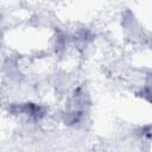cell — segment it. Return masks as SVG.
Wrapping results in <instances>:
<instances>
[{"instance_id": "1", "label": "cell", "mask_w": 152, "mask_h": 152, "mask_svg": "<svg viewBox=\"0 0 152 152\" xmlns=\"http://www.w3.org/2000/svg\"><path fill=\"white\" fill-rule=\"evenodd\" d=\"M23 110H24L26 114H28V115H31V116H34V118H39V116L43 114V109H42L39 106L31 104V103L25 104V107L23 108Z\"/></svg>"}]
</instances>
